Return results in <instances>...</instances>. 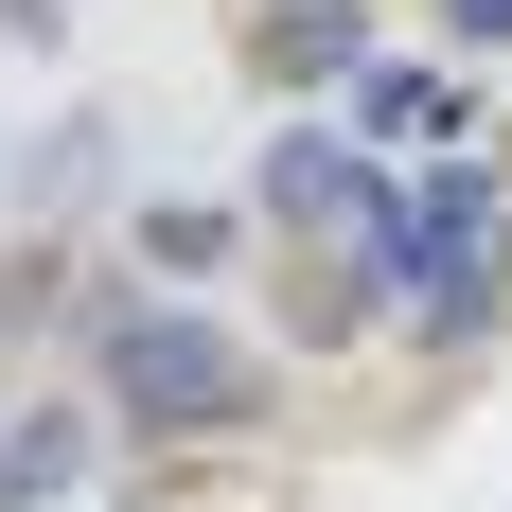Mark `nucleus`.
I'll return each mask as SVG.
<instances>
[{
	"instance_id": "2",
	"label": "nucleus",
	"mask_w": 512,
	"mask_h": 512,
	"mask_svg": "<svg viewBox=\"0 0 512 512\" xmlns=\"http://www.w3.org/2000/svg\"><path fill=\"white\" fill-rule=\"evenodd\" d=\"M371 265L424 301V336H477V318H495V195H477V177L389 195V212H371Z\"/></svg>"
},
{
	"instance_id": "5",
	"label": "nucleus",
	"mask_w": 512,
	"mask_h": 512,
	"mask_svg": "<svg viewBox=\"0 0 512 512\" xmlns=\"http://www.w3.org/2000/svg\"><path fill=\"white\" fill-rule=\"evenodd\" d=\"M336 53H354L336 0H283V18H265V71H336Z\"/></svg>"
},
{
	"instance_id": "1",
	"label": "nucleus",
	"mask_w": 512,
	"mask_h": 512,
	"mask_svg": "<svg viewBox=\"0 0 512 512\" xmlns=\"http://www.w3.org/2000/svg\"><path fill=\"white\" fill-rule=\"evenodd\" d=\"M106 407L159 424V442H195V424H248V336L195 301H124L106 318Z\"/></svg>"
},
{
	"instance_id": "4",
	"label": "nucleus",
	"mask_w": 512,
	"mask_h": 512,
	"mask_svg": "<svg viewBox=\"0 0 512 512\" xmlns=\"http://www.w3.org/2000/svg\"><path fill=\"white\" fill-rule=\"evenodd\" d=\"M71 477H89V424H71V407H36V424H0V512H53Z\"/></svg>"
},
{
	"instance_id": "3",
	"label": "nucleus",
	"mask_w": 512,
	"mask_h": 512,
	"mask_svg": "<svg viewBox=\"0 0 512 512\" xmlns=\"http://www.w3.org/2000/svg\"><path fill=\"white\" fill-rule=\"evenodd\" d=\"M265 212H283V230H354V212H389V177H371V159H336V142H283Z\"/></svg>"
}]
</instances>
